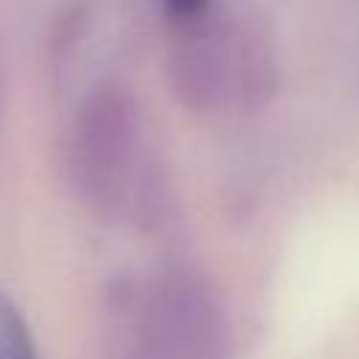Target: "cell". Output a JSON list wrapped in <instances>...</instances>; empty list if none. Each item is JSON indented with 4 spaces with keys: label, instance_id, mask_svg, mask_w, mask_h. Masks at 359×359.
<instances>
[{
    "label": "cell",
    "instance_id": "obj_4",
    "mask_svg": "<svg viewBox=\"0 0 359 359\" xmlns=\"http://www.w3.org/2000/svg\"><path fill=\"white\" fill-rule=\"evenodd\" d=\"M0 359H42L22 309L8 294H0Z\"/></svg>",
    "mask_w": 359,
    "mask_h": 359
},
{
    "label": "cell",
    "instance_id": "obj_1",
    "mask_svg": "<svg viewBox=\"0 0 359 359\" xmlns=\"http://www.w3.org/2000/svg\"><path fill=\"white\" fill-rule=\"evenodd\" d=\"M70 174L84 202L115 224L151 227L165 210V182L140 109L118 87L84 98L70 135Z\"/></svg>",
    "mask_w": 359,
    "mask_h": 359
},
{
    "label": "cell",
    "instance_id": "obj_2",
    "mask_svg": "<svg viewBox=\"0 0 359 359\" xmlns=\"http://www.w3.org/2000/svg\"><path fill=\"white\" fill-rule=\"evenodd\" d=\"M233 328L219 292L196 272L121 280L109 297V359H230Z\"/></svg>",
    "mask_w": 359,
    "mask_h": 359
},
{
    "label": "cell",
    "instance_id": "obj_3",
    "mask_svg": "<svg viewBox=\"0 0 359 359\" xmlns=\"http://www.w3.org/2000/svg\"><path fill=\"white\" fill-rule=\"evenodd\" d=\"M171 81L177 95L199 112L250 115L272 98L275 59L255 28L205 11L177 25Z\"/></svg>",
    "mask_w": 359,
    "mask_h": 359
},
{
    "label": "cell",
    "instance_id": "obj_5",
    "mask_svg": "<svg viewBox=\"0 0 359 359\" xmlns=\"http://www.w3.org/2000/svg\"><path fill=\"white\" fill-rule=\"evenodd\" d=\"M163 8L168 11V17L182 25L191 22L196 17H202L205 11H210V0H163Z\"/></svg>",
    "mask_w": 359,
    "mask_h": 359
}]
</instances>
